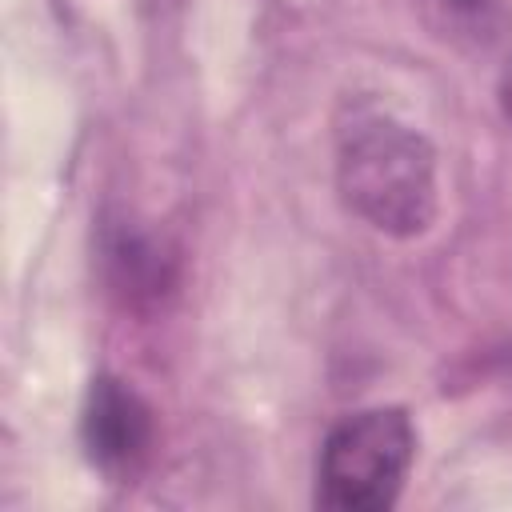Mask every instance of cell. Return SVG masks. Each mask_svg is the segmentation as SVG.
Returning a JSON list of instances; mask_svg holds the SVG:
<instances>
[{
	"label": "cell",
	"instance_id": "obj_1",
	"mask_svg": "<svg viewBox=\"0 0 512 512\" xmlns=\"http://www.w3.org/2000/svg\"><path fill=\"white\" fill-rule=\"evenodd\" d=\"M336 184L344 204L384 236H420L436 220V152L384 112L340 128Z\"/></svg>",
	"mask_w": 512,
	"mask_h": 512
},
{
	"label": "cell",
	"instance_id": "obj_2",
	"mask_svg": "<svg viewBox=\"0 0 512 512\" xmlns=\"http://www.w3.org/2000/svg\"><path fill=\"white\" fill-rule=\"evenodd\" d=\"M416 456L404 408H368L340 420L316 460V504L328 512H384L396 504Z\"/></svg>",
	"mask_w": 512,
	"mask_h": 512
},
{
	"label": "cell",
	"instance_id": "obj_3",
	"mask_svg": "<svg viewBox=\"0 0 512 512\" xmlns=\"http://www.w3.org/2000/svg\"><path fill=\"white\" fill-rule=\"evenodd\" d=\"M80 436L88 448V460L124 480L136 476L148 456H152V440H156V424H152V408L116 376H96L84 400V416H80Z\"/></svg>",
	"mask_w": 512,
	"mask_h": 512
},
{
	"label": "cell",
	"instance_id": "obj_4",
	"mask_svg": "<svg viewBox=\"0 0 512 512\" xmlns=\"http://www.w3.org/2000/svg\"><path fill=\"white\" fill-rule=\"evenodd\" d=\"M108 288L120 296L124 308L148 312L160 308L176 288V252L148 228L132 220H116L104 228L100 244Z\"/></svg>",
	"mask_w": 512,
	"mask_h": 512
},
{
	"label": "cell",
	"instance_id": "obj_5",
	"mask_svg": "<svg viewBox=\"0 0 512 512\" xmlns=\"http://www.w3.org/2000/svg\"><path fill=\"white\" fill-rule=\"evenodd\" d=\"M432 8L444 16V28H452V36H464L472 44L496 40V28H500L496 0H432Z\"/></svg>",
	"mask_w": 512,
	"mask_h": 512
},
{
	"label": "cell",
	"instance_id": "obj_6",
	"mask_svg": "<svg viewBox=\"0 0 512 512\" xmlns=\"http://www.w3.org/2000/svg\"><path fill=\"white\" fill-rule=\"evenodd\" d=\"M500 108H504V120L512 124V64H508V72L500 76Z\"/></svg>",
	"mask_w": 512,
	"mask_h": 512
}]
</instances>
